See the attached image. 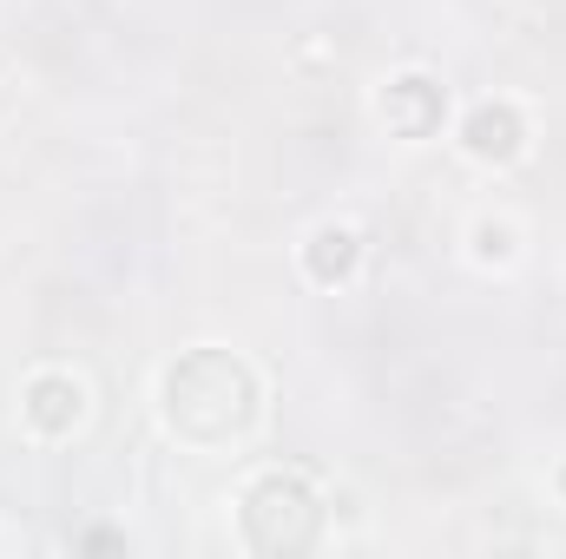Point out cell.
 I'll list each match as a JSON object with an SVG mask.
<instances>
[{
  "label": "cell",
  "instance_id": "cell-1",
  "mask_svg": "<svg viewBox=\"0 0 566 559\" xmlns=\"http://www.w3.org/2000/svg\"><path fill=\"white\" fill-rule=\"evenodd\" d=\"M158 428L191 454H238L264 428V376L224 342L178 349L158 369Z\"/></svg>",
  "mask_w": 566,
  "mask_h": 559
},
{
  "label": "cell",
  "instance_id": "cell-2",
  "mask_svg": "<svg viewBox=\"0 0 566 559\" xmlns=\"http://www.w3.org/2000/svg\"><path fill=\"white\" fill-rule=\"evenodd\" d=\"M329 494L316 487V474L303 467H258L238 500H231V527L238 547L258 559H303L329 540Z\"/></svg>",
  "mask_w": 566,
  "mask_h": 559
},
{
  "label": "cell",
  "instance_id": "cell-3",
  "mask_svg": "<svg viewBox=\"0 0 566 559\" xmlns=\"http://www.w3.org/2000/svg\"><path fill=\"white\" fill-rule=\"evenodd\" d=\"M86 421H93V389H86V376H73V369H60V362L27 369V382H20V428H27L40 447L73 441Z\"/></svg>",
  "mask_w": 566,
  "mask_h": 559
},
{
  "label": "cell",
  "instance_id": "cell-4",
  "mask_svg": "<svg viewBox=\"0 0 566 559\" xmlns=\"http://www.w3.org/2000/svg\"><path fill=\"white\" fill-rule=\"evenodd\" d=\"M454 145H461L468 165H481V171H507V165H521V158L534 151V119H527L521 99L494 93V99L461 106V119H454Z\"/></svg>",
  "mask_w": 566,
  "mask_h": 559
},
{
  "label": "cell",
  "instance_id": "cell-5",
  "mask_svg": "<svg viewBox=\"0 0 566 559\" xmlns=\"http://www.w3.org/2000/svg\"><path fill=\"white\" fill-rule=\"evenodd\" d=\"M448 86L428 73V66H402V73H389L382 86H376V119H382V133L402 145H428L441 139V126H448Z\"/></svg>",
  "mask_w": 566,
  "mask_h": 559
},
{
  "label": "cell",
  "instance_id": "cell-6",
  "mask_svg": "<svg viewBox=\"0 0 566 559\" xmlns=\"http://www.w3.org/2000/svg\"><path fill=\"white\" fill-rule=\"evenodd\" d=\"M363 257H369V244H363V231L349 218H323L296 244V271H303L310 289H349L363 277Z\"/></svg>",
  "mask_w": 566,
  "mask_h": 559
},
{
  "label": "cell",
  "instance_id": "cell-7",
  "mask_svg": "<svg viewBox=\"0 0 566 559\" xmlns=\"http://www.w3.org/2000/svg\"><path fill=\"white\" fill-rule=\"evenodd\" d=\"M521 224L507 218V211H481L474 224H468V264L474 271H514L521 264Z\"/></svg>",
  "mask_w": 566,
  "mask_h": 559
},
{
  "label": "cell",
  "instance_id": "cell-8",
  "mask_svg": "<svg viewBox=\"0 0 566 559\" xmlns=\"http://www.w3.org/2000/svg\"><path fill=\"white\" fill-rule=\"evenodd\" d=\"M547 487H554V500H560V507H566V454H560V461H554V474H547Z\"/></svg>",
  "mask_w": 566,
  "mask_h": 559
}]
</instances>
